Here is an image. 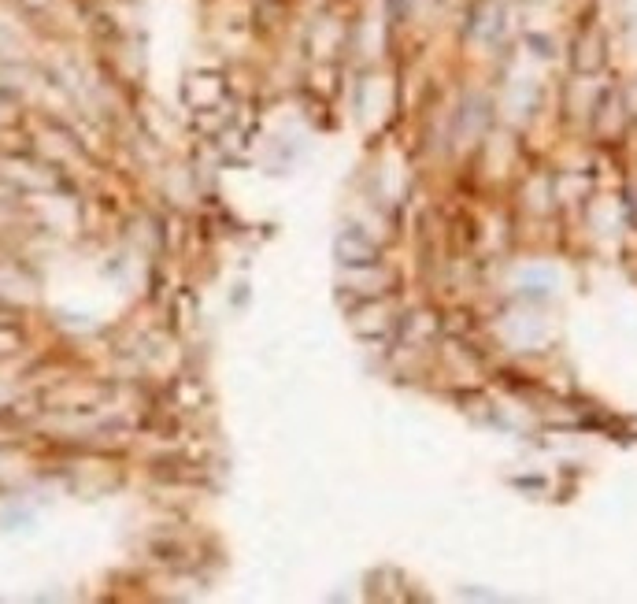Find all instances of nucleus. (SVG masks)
Here are the masks:
<instances>
[{
  "mask_svg": "<svg viewBox=\"0 0 637 604\" xmlns=\"http://www.w3.org/2000/svg\"><path fill=\"white\" fill-rule=\"evenodd\" d=\"M526 41H530V49H537L534 56H541V60H548V56H552V52H556V49H552V41H548L545 34H530Z\"/></svg>",
  "mask_w": 637,
  "mask_h": 604,
  "instance_id": "7ed1b4c3",
  "label": "nucleus"
},
{
  "mask_svg": "<svg viewBox=\"0 0 637 604\" xmlns=\"http://www.w3.org/2000/svg\"><path fill=\"white\" fill-rule=\"evenodd\" d=\"M378 256H382L378 245L363 230H356V226H349V230H341L333 237V260L341 267H374Z\"/></svg>",
  "mask_w": 637,
  "mask_h": 604,
  "instance_id": "f257e3e1",
  "label": "nucleus"
},
{
  "mask_svg": "<svg viewBox=\"0 0 637 604\" xmlns=\"http://www.w3.org/2000/svg\"><path fill=\"white\" fill-rule=\"evenodd\" d=\"M570 67L575 74H597L604 67V34L593 23H582V30L570 41Z\"/></svg>",
  "mask_w": 637,
  "mask_h": 604,
  "instance_id": "f03ea898",
  "label": "nucleus"
}]
</instances>
